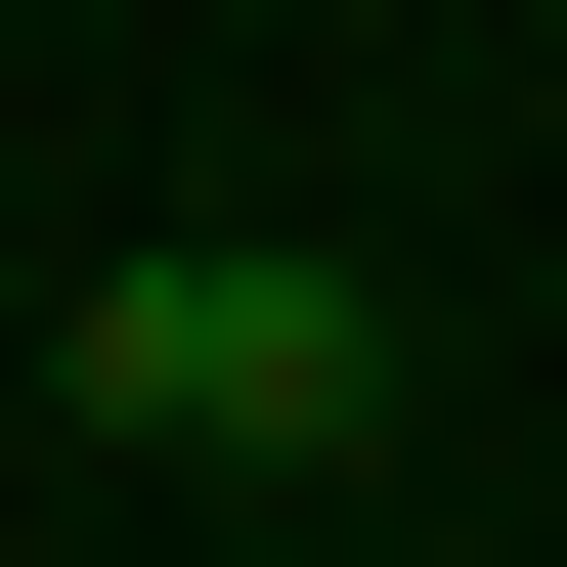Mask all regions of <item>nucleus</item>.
<instances>
[{"instance_id":"obj_1","label":"nucleus","mask_w":567,"mask_h":567,"mask_svg":"<svg viewBox=\"0 0 567 567\" xmlns=\"http://www.w3.org/2000/svg\"><path fill=\"white\" fill-rule=\"evenodd\" d=\"M87 436H175V481H350V436H393V306L262 262V218H175V262H87Z\"/></svg>"}]
</instances>
